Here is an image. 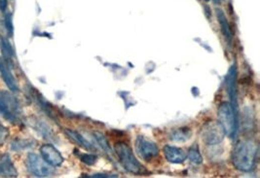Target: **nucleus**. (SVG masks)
<instances>
[{"instance_id":"nucleus-7","label":"nucleus","mask_w":260,"mask_h":178,"mask_svg":"<svg viewBox=\"0 0 260 178\" xmlns=\"http://www.w3.org/2000/svg\"><path fill=\"white\" fill-rule=\"evenodd\" d=\"M136 152L145 161H150L159 155L157 145L143 136L138 137L136 140Z\"/></svg>"},{"instance_id":"nucleus-12","label":"nucleus","mask_w":260,"mask_h":178,"mask_svg":"<svg viewBox=\"0 0 260 178\" xmlns=\"http://www.w3.org/2000/svg\"><path fill=\"white\" fill-rule=\"evenodd\" d=\"M164 154L166 159L173 164H181L187 158V155L183 149L175 146H170V145H167L164 147Z\"/></svg>"},{"instance_id":"nucleus-17","label":"nucleus","mask_w":260,"mask_h":178,"mask_svg":"<svg viewBox=\"0 0 260 178\" xmlns=\"http://www.w3.org/2000/svg\"><path fill=\"white\" fill-rule=\"evenodd\" d=\"M188 157L189 160L195 164H201L203 162L202 156L199 152V148L197 146H193L189 149V153H188Z\"/></svg>"},{"instance_id":"nucleus-19","label":"nucleus","mask_w":260,"mask_h":178,"mask_svg":"<svg viewBox=\"0 0 260 178\" xmlns=\"http://www.w3.org/2000/svg\"><path fill=\"white\" fill-rule=\"evenodd\" d=\"M5 28L7 30V33L9 36L13 35L14 28H13V20H12V14L7 13L5 16Z\"/></svg>"},{"instance_id":"nucleus-18","label":"nucleus","mask_w":260,"mask_h":178,"mask_svg":"<svg viewBox=\"0 0 260 178\" xmlns=\"http://www.w3.org/2000/svg\"><path fill=\"white\" fill-rule=\"evenodd\" d=\"M31 142L29 140H22V139H15L12 142V150L22 151L27 149L31 146Z\"/></svg>"},{"instance_id":"nucleus-8","label":"nucleus","mask_w":260,"mask_h":178,"mask_svg":"<svg viewBox=\"0 0 260 178\" xmlns=\"http://www.w3.org/2000/svg\"><path fill=\"white\" fill-rule=\"evenodd\" d=\"M40 154L44 161L51 166H59L63 163V157L52 144H43L40 147Z\"/></svg>"},{"instance_id":"nucleus-11","label":"nucleus","mask_w":260,"mask_h":178,"mask_svg":"<svg viewBox=\"0 0 260 178\" xmlns=\"http://www.w3.org/2000/svg\"><path fill=\"white\" fill-rule=\"evenodd\" d=\"M0 176L1 177H17L18 171L11 160L9 154H3L0 157Z\"/></svg>"},{"instance_id":"nucleus-16","label":"nucleus","mask_w":260,"mask_h":178,"mask_svg":"<svg viewBox=\"0 0 260 178\" xmlns=\"http://www.w3.org/2000/svg\"><path fill=\"white\" fill-rule=\"evenodd\" d=\"M0 49H1L2 55L6 60H11L12 56L14 55L13 47L11 46L10 42L8 41L6 38H3V37L0 38Z\"/></svg>"},{"instance_id":"nucleus-14","label":"nucleus","mask_w":260,"mask_h":178,"mask_svg":"<svg viewBox=\"0 0 260 178\" xmlns=\"http://www.w3.org/2000/svg\"><path fill=\"white\" fill-rule=\"evenodd\" d=\"M66 134L68 135V137L73 140V142L80 145L81 147L85 148L87 150H93L94 149L93 145L87 140L85 137L81 136L79 133L73 131V130H66Z\"/></svg>"},{"instance_id":"nucleus-5","label":"nucleus","mask_w":260,"mask_h":178,"mask_svg":"<svg viewBox=\"0 0 260 178\" xmlns=\"http://www.w3.org/2000/svg\"><path fill=\"white\" fill-rule=\"evenodd\" d=\"M26 165L29 172L36 177H48L54 174V169L51 165L35 153H29L26 160Z\"/></svg>"},{"instance_id":"nucleus-15","label":"nucleus","mask_w":260,"mask_h":178,"mask_svg":"<svg viewBox=\"0 0 260 178\" xmlns=\"http://www.w3.org/2000/svg\"><path fill=\"white\" fill-rule=\"evenodd\" d=\"M191 135H192L191 130H189L188 128H180L173 131V133L171 134V138L174 141L181 142V141L188 140L191 137Z\"/></svg>"},{"instance_id":"nucleus-3","label":"nucleus","mask_w":260,"mask_h":178,"mask_svg":"<svg viewBox=\"0 0 260 178\" xmlns=\"http://www.w3.org/2000/svg\"><path fill=\"white\" fill-rule=\"evenodd\" d=\"M237 113L234 111L231 104L228 102H222L217 111L218 123L223 128L225 135L234 138L237 133Z\"/></svg>"},{"instance_id":"nucleus-6","label":"nucleus","mask_w":260,"mask_h":178,"mask_svg":"<svg viewBox=\"0 0 260 178\" xmlns=\"http://www.w3.org/2000/svg\"><path fill=\"white\" fill-rule=\"evenodd\" d=\"M225 137V132L218 122H210L204 126L202 130L203 141L208 145L220 143Z\"/></svg>"},{"instance_id":"nucleus-21","label":"nucleus","mask_w":260,"mask_h":178,"mask_svg":"<svg viewBox=\"0 0 260 178\" xmlns=\"http://www.w3.org/2000/svg\"><path fill=\"white\" fill-rule=\"evenodd\" d=\"M8 135H9L8 130L2 124L0 123V145L3 144V142L6 140Z\"/></svg>"},{"instance_id":"nucleus-22","label":"nucleus","mask_w":260,"mask_h":178,"mask_svg":"<svg viewBox=\"0 0 260 178\" xmlns=\"http://www.w3.org/2000/svg\"><path fill=\"white\" fill-rule=\"evenodd\" d=\"M8 6V0H0V10L2 12H5Z\"/></svg>"},{"instance_id":"nucleus-10","label":"nucleus","mask_w":260,"mask_h":178,"mask_svg":"<svg viewBox=\"0 0 260 178\" xmlns=\"http://www.w3.org/2000/svg\"><path fill=\"white\" fill-rule=\"evenodd\" d=\"M236 75H237V69L236 66L233 65L231 69H229L227 78H226V85H227V92L230 96L231 105L235 112H237V88H236Z\"/></svg>"},{"instance_id":"nucleus-4","label":"nucleus","mask_w":260,"mask_h":178,"mask_svg":"<svg viewBox=\"0 0 260 178\" xmlns=\"http://www.w3.org/2000/svg\"><path fill=\"white\" fill-rule=\"evenodd\" d=\"M0 114L11 123H16L21 114L16 97L5 91H0Z\"/></svg>"},{"instance_id":"nucleus-2","label":"nucleus","mask_w":260,"mask_h":178,"mask_svg":"<svg viewBox=\"0 0 260 178\" xmlns=\"http://www.w3.org/2000/svg\"><path fill=\"white\" fill-rule=\"evenodd\" d=\"M114 149L120 163L127 171L135 174H140L144 172V166L137 160L133 151L127 144L118 143L114 146Z\"/></svg>"},{"instance_id":"nucleus-9","label":"nucleus","mask_w":260,"mask_h":178,"mask_svg":"<svg viewBox=\"0 0 260 178\" xmlns=\"http://www.w3.org/2000/svg\"><path fill=\"white\" fill-rule=\"evenodd\" d=\"M0 75L10 91H12L14 93L19 92V90H20L19 85L15 79L11 69L9 68V65L6 63V61L3 60L2 57H0Z\"/></svg>"},{"instance_id":"nucleus-23","label":"nucleus","mask_w":260,"mask_h":178,"mask_svg":"<svg viewBox=\"0 0 260 178\" xmlns=\"http://www.w3.org/2000/svg\"><path fill=\"white\" fill-rule=\"evenodd\" d=\"M117 175H107V174H102V173H96L94 175H91L90 177H116Z\"/></svg>"},{"instance_id":"nucleus-1","label":"nucleus","mask_w":260,"mask_h":178,"mask_svg":"<svg viewBox=\"0 0 260 178\" xmlns=\"http://www.w3.org/2000/svg\"><path fill=\"white\" fill-rule=\"evenodd\" d=\"M256 155L257 145L251 140H242L233 150L232 163L241 171H250L254 167Z\"/></svg>"},{"instance_id":"nucleus-20","label":"nucleus","mask_w":260,"mask_h":178,"mask_svg":"<svg viewBox=\"0 0 260 178\" xmlns=\"http://www.w3.org/2000/svg\"><path fill=\"white\" fill-rule=\"evenodd\" d=\"M80 159L83 163L87 164H94L97 162V156L94 154H82Z\"/></svg>"},{"instance_id":"nucleus-13","label":"nucleus","mask_w":260,"mask_h":178,"mask_svg":"<svg viewBox=\"0 0 260 178\" xmlns=\"http://www.w3.org/2000/svg\"><path fill=\"white\" fill-rule=\"evenodd\" d=\"M217 17L223 36L225 37V39H226V41L228 42V44H231L232 37H233L232 35L233 34H232L231 28H230V25L228 23V20H227L226 16L223 13L222 10L217 9Z\"/></svg>"}]
</instances>
